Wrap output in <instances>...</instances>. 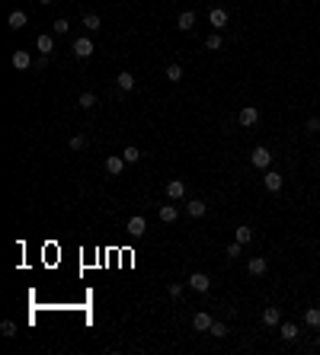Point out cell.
Instances as JSON below:
<instances>
[{"instance_id":"obj_36","label":"cell","mask_w":320,"mask_h":355,"mask_svg":"<svg viewBox=\"0 0 320 355\" xmlns=\"http://www.w3.org/2000/svg\"><path fill=\"white\" fill-rule=\"evenodd\" d=\"M317 349H320V336H317Z\"/></svg>"},{"instance_id":"obj_10","label":"cell","mask_w":320,"mask_h":355,"mask_svg":"<svg viewBox=\"0 0 320 355\" xmlns=\"http://www.w3.org/2000/svg\"><path fill=\"white\" fill-rule=\"evenodd\" d=\"M263 186H266V189H269V192H279V189L285 186V179H282V173H275V170H269V173H266V176H263Z\"/></svg>"},{"instance_id":"obj_4","label":"cell","mask_w":320,"mask_h":355,"mask_svg":"<svg viewBox=\"0 0 320 355\" xmlns=\"http://www.w3.org/2000/svg\"><path fill=\"white\" fill-rule=\"evenodd\" d=\"M189 288H192V291H208L211 288V279H208V275H205V272H192V275H189Z\"/></svg>"},{"instance_id":"obj_34","label":"cell","mask_w":320,"mask_h":355,"mask_svg":"<svg viewBox=\"0 0 320 355\" xmlns=\"http://www.w3.org/2000/svg\"><path fill=\"white\" fill-rule=\"evenodd\" d=\"M167 291H170V298H183V285H176V282H173Z\"/></svg>"},{"instance_id":"obj_27","label":"cell","mask_w":320,"mask_h":355,"mask_svg":"<svg viewBox=\"0 0 320 355\" xmlns=\"http://www.w3.org/2000/svg\"><path fill=\"white\" fill-rule=\"evenodd\" d=\"M221 45H224V39L218 36V32H211V36H208V39H205V48H208V51H218Z\"/></svg>"},{"instance_id":"obj_14","label":"cell","mask_w":320,"mask_h":355,"mask_svg":"<svg viewBox=\"0 0 320 355\" xmlns=\"http://www.w3.org/2000/svg\"><path fill=\"white\" fill-rule=\"evenodd\" d=\"M36 48H39V51H42V55H45V58H48V55H51V51H55V36H48V32H42V36L36 39Z\"/></svg>"},{"instance_id":"obj_5","label":"cell","mask_w":320,"mask_h":355,"mask_svg":"<svg viewBox=\"0 0 320 355\" xmlns=\"http://www.w3.org/2000/svg\"><path fill=\"white\" fill-rule=\"evenodd\" d=\"M93 51H96V48H93V39H86V36L74 39V55H77V58H90Z\"/></svg>"},{"instance_id":"obj_6","label":"cell","mask_w":320,"mask_h":355,"mask_svg":"<svg viewBox=\"0 0 320 355\" xmlns=\"http://www.w3.org/2000/svg\"><path fill=\"white\" fill-rule=\"evenodd\" d=\"M195 20H198V16H195L192 10H183V13L176 16V29H183V32H192V29H195Z\"/></svg>"},{"instance_id":"obj_35","label":"cell","mask_w":320,"mask_h":355,"mask_svg":"<svg viewBox=\"0 0 320 355\" xmlns=\"http://www.w3.org/2000/svg\"><path fill=\"white\" fill-rule=\"evenodd\" d=\"M39 4H45V7H48V4H55V0H39Z\"/></svg>"},{"instance_id":"obj_31","label":"cell","mask_w":320,"mask_h":355,"mask_svg":"<svg viewBox=\"0 0 320 355\" xmlns=\"http://www.w3.org/2000/svg\"><path fill=\"white\" fill-rule=\"evenodd\" d=\"M83 147H86V138L83 135H74L71 138V151H83Z\"/></svg>"},{"instance_id":"obj_20","label":"cell","mask_w":320,"mask_h":355,"mask_svg":"<svg viewBox=\"0 0 320 355\" xmlns=\"http://www.w3.org/2000/svg\"><path fill=\"white\" fill-rule=\"evenodd\" d=\"M279 336H282L285 342H295V339H298V326H295V323H282Z\"/></svg>"},{"instance_id":"obj_29","label":"cell","mask_w":320,"mask_h":355,"mask_svg":"<svg viewBox=\"0 0 320 355\" xmlns=\"http://www.w3.org/2000/svg\"><path fill=\"white\" fill-rule=\"evenodd\" d=\"M0 333H4L7 339H13V336H16V323H13V320H4V323H0Z\"/></svg>"},{"instance_id":"obj_32","label":"cell","mask_w":320,"mask_h":355,"mask_svg":"<svg viewBox=\"0 0 320 355\" xmlns=\"http://www.w3.org/2000/svg\"><path fill=\"white\" fill-rule=\"evenodd\" d=\"M240 247H244V244H237V240H234V244H228V250H224V253H228V259H237V256H240Z\"/></svg>"},{"instance_id":"obj_13","label":"cell","mask_w":320,"mask_h":355,"mask_svg":"<svg viewBox=\"0 0 320 355\" xmlns=\"http://www.w3.org/2000/svg\"><path fill=\"white\" fill-rule=\"evenodd\" d=\"M157 218H160L163 224H176V218H179V208H176V205H160Z\"/></svg>"},{"instance_id":"obj_17","label":"cell","mask_w":320,"mask_h":355,"mask_svg":"<svg viewBox=\"0 0 320 355\" xmlns=\"http://www.w3.org/2000/svg\"><path fill=\"white\" fill-rule=\"evenodd\" d=\"M263 323H266V326H279V323H282V310H279V307H266V310H263Z\"/></svg>"},{"instance_id":"obj_12","label":"cell","mask_w":320,"mask_h":355,"mask_svg":"<svg viewBox=\"0 0 320 355\" xmlns=\"http://www.w3.org/2000/svg\"><path fill=\"white\" fill-rule=\"evenodd\" d=\"M208 20H211L215 29H224V26H228V10H224V7H211Z\"/></svg>"},{"instance_id":"obj_23","label":"cell","mask_w":320,"mask_h":355,"mask_svg":"<svg viewBox=\"0 0 320 355\" xmlns=\"http://www.w3.org/2000/svg\"><path fill=\"white\" fill-rule=\"evenodd\" d=\"M167 80H170V83H179V80H183V64H167Z\"/></svg>"},{"instance_id":"obj_15","label":"cell","mask_w":320,"mask_h":355,"mask_svg":"<svg viewBox=\"0 0 320 355\" xmlns=\"http://www.w3.org/2000/svg\"><path fill=\"white\" fill-rule=\"evenodd\" d=\"M205 211H208V205H205L202 198H192V202L186 205V214H189V218H205Z\"/></svg>"},{"instance_id":"obj_26","label":"cell","mask_w":320,"mask_h":355,"mask_svg":"<svg viewBox=\"0 0 320 355\" xmlns=\"http://www.w3.org/2000/svg\"><path fill=\"white\" fill-rule=\"evenodd\" d=\"M234 240H237V244H250V240H253V230H250L247 224H244V227H237V230H234Z\"/></svg>"},{"instance_id":"obj_21","label":"cell","mask_w":320,"mask_h":355,"mask_svg":"<svg viewBox=\"0 0 320 355\" xmlns=\"http://www.w3.org/2000/svg\"><path fill=\"white\" fill-rule=\"evenodd\" d=\"M304 323L317 330V326H320V307H307V310H304Z\"/></svg>"},{"instance_id":"obj_22","label":"cell","mask_w":320,"mask_h":355,"mask_svg":"<svg viewBox=\"0 0 320 355\" xmlns=\"http://www.w3.org/2000/svg\"><path fill=\"white\" fill-rule=\"evenodd\" d=\"M99 26H102V20L96 13H86L83 16V29H90V32H99Z\"/></svg>"},{"instance_id":"obj_19","label":"cell","mask_w":320,"mask_h":355,"mask_svg":"<svg viewBox=\"0 0 320 355\" xmlns=\"http://www.w3.org/2000/svg\"><path fill=\"white\" fill-rule=\"evenodd\" d=\"M116 83H119V90H122V93H132V90H135V74L122 71V74L116 77Z\"/></svg>"},{"instance_id":"obj_33","label":"cell","mask_w":320,"mask_h":355,"mask_svg":"<svg viewBox=\"0 0 320 355\" xmlns=\"http://www.w3.org/2000/svg\"><path fill=\"white\" fill-rule=\"evenodd\" d=\"M304 128H307L310 135H317V132H320V119H317V115H314V119H307V125H304Z\"/></svg>"},{"instance_id":"obj_8","label":"cell","mask_w":320,"mask_h":355,"mask_svg":"<svg viewBox=\"0 0 320 355\" xmlns=\"http://www.w3.org/2000/svg\"><path fill=\"white\" fill-rule=\"evenodd\" d=\"M247 272H250V275H266V272H269V263H266L263 256H250Z\"/></svg>"},{"instance_id":"obj_1","label":"cell","mask_w":320,"mask_h":355,"mask_svg":"<svg viewBox=\"0 0 320 355\" xmlns=\"http://www.w3.org/2000/svg\"><path fill=\"white\" fill-rule=\"evenodd\" d=\"M250 163H253V167H259V170H266V167L272 163V151H269V147H263V144L253 147V151H250Z\"/></svg>"},{"instance_id":"obj_3","label":"cell","mask_w":320,"mask_h":355,"mask_svg":"<svg viewBox=\"0 0 320 355\" xmlns=\"http://www.w3.org/2000/svg\"><path fill=\"white\" fill-rule=\"evenodd\" d=\"M163 192H167V198H170V202H179V198L186 195V183H183V179H170Z\"/></svg>"},{"instance_id":"obj_9","label":"cell","mask_w":320,"mask_h":355,"mask_svg":"<svg viewBox=\"0 0 320 355\" xmlns=\"http://www.w3.org/2000/svg\"><path fill=\"white\" fill-rule=\"evenodd\" d=\"M211 323H215V320H211V314H205V310H198V314L192 317L195 333H208V330H211Z\"/></svg>"},{"instance_id":"obj_24","label":"cell","mask_w":320,"mask_h":355,"mask_svg":"<svg viewBox=\"0 0 320 355\" xmlns=\"http://www.w3.org/2000/svg\"><path fill=\"white\" fill-rule=\"evenodd\" d=\"M51 32H55V36H64V32H71V23H67L64 16H58V20L51 23Z\"/></svg>"},{"instance_id":"obj_7","label":"cell","mask_w":320,"mask_h":355,"mask_svg":"<svg viewBox=\"0 0 320 355\" xmlns=\"http://www.w3.org/2000/svg\"><path fill=\"white\" fill-rule=\"evenodd\" d=\"M128 233H132V237H144V233H148V221H144L141 214L128 218Z\"/></svg>"},{"instance_id":"obj_16","label":"cell","mask_w":320,"mask_h":355,"mask_svg":"<svg viewBox=\"0 0 320 355\" xmlns=\"http://www.w3.org/2000/svg\"><path fill=\"white\" fill-rule=\"evenodd\" d=\"M125 170V157H119V154H112V157L106 160V173L109 176H119V173Z\"/></svg>"},{"instance_id":"obj_28","label":"cell","mask_w":320,"mask_h":355,"mask_svg":"<svg viewBox=\"0 0 320 355\" xmlns=\"http://www.w3.org/2000/svg\"><path fill=\"white\" fill-rule=\"evenodd\" d=\"M77 106H80V109H93V106H96V96H93V93H80Z\"/></svg>"},{"instance_id":"obj_2","label":"cell","mask_w":320,"mask_h":355,"mask_svg":"<svg viewBox=\"0 0 320 355\" xmlns=\"http://www.w3.org/2000/svg\"><path fill=\"white\" fill-rule=\"evenodd\" d=\"M237 122L244 125V128H253L259 122V109L256 106H244V109H240V115H237Z\"/></svg>"},{"instance_id":"obj_11","label":"cell","mask_w":320,"mask_h":355,"mask_svg":"<svg viewBox=\"0 0 320 355\" xmlns=\"http://www.w3.org/2000/svg\"><path fill=\"white\" fill-rule=\"evenodd\" d=\"M10 64L16 67V71H26V67H32V55H29V51H13Z\"/></svg>"},{"instance_id":"obj_25","label":"cell","mask_w":320,"mask_h":355,"mask_svg":"<svg viewBox=\"0 0 320 355\" xmlns=\"http://www.w3.org/2000/svg\"><path fill=\"white\" fill-rule=\"evenodd\" d=\"M122 157H125V163H138V160H141V151H138L135 144H128L125 151H122Z\"/></svg>"},{"instance_id":"obj_18","label":"cell","mask_w":320,"mask_h":355,"mask_svg":"<svg viewBox=\"0 0 320 355\" xmlns=\"http://www.w3.org/2000/svg\"><path fill=\"white\" fill-rule=\"evenodd\" d=\"M26 23H29V16H26L23 10H13L10 16H7V26H10V29H23Z\"/></svg>"},{"instance_id":"obj_30","label":"cell","mask_w":320,"mask_h":355,"mask_svg":"<svg viewBox=\"0 0 320 355\" xmlns=\"http://www.w3.org/2000/svg\"><path fill=\"white\" fill-rule=\"evenodd\" d=\"M211 336H215V339H224V336H228V326H224V323H218V320H215V323H211V330H208Z\"/></svg>"}]
</instances>
